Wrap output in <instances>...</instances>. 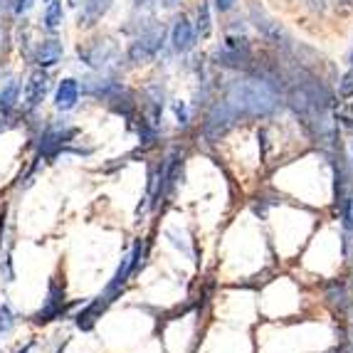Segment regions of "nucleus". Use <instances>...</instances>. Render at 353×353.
Instances as JSON below:
<instances>
[{"instance_id": "12", "label": "nucleus", "mask_w": 353, "mask_h": 353, "mask_svg": "<svg viewBox=\"0 0 353 353\" xmlns=\"http://www.w3.org/2000/svg\"><path fill=\"white\" fill-rule=\"evenodd\" d=\"M62 54H65V48H62V42L54 40V37H50V40L40 42L37 45V52H35V62L40 70H50V67H54L62 59Z\"/></svg>"}, {"instance_id": "25", "label": "nucleus", "mask_w": 353, "mask_h": 353, "mask_svg": "<svg viewBox=\"0 0 353 353\" xmlns=\"http://www.w3.org/2000/svg\"><path fill=\"white\" fill-rule=\"evenodd\" d=\"M3 235H6V210H0V250H3Z\"/></svg>"}, {"instance_id": "2", "label": "nucleus", "mask_w": 353, "mask_h": 353, "mask_svg": "<svg viewBox=\"0 0 353 353\" xmlns=\"http://www.w3.org/2000/svg\"><path fill=\"white\" fill-rule=\"evenodd\" d=\"M77 129L74 126H67L65 121L59 124H48L37 136V156L40 159H57L59 153H65V148L74 141Z\"/></svg>"}, {"instance_id": "27", "label": "nucleus", "mask_w": 353, "mask_h": 353, "mask_svg": "<svg viewBox=\"0 0 353 353\" xmlns=\"http://www.w3.org/2000/svg\"><path fill=\"white\" fill-rule=\"evenodd\" d=\"M32 346H35V341H28L23 348H18V351H15V353H30V351H32Z\"/></svg>"}, {"instance_id": "16", "label": "nucleus", "mask_w": 353, "mask_h": 353, "mask_svg": "<svg viewBox=\"0 0 353 353\" xmlns=\"http://www.w3.org/2000/svg\"><path fill=\"white\" fill-rule=\"evenodd\" d=\"M62 25V0H50V6L45 8V28L57 30Z\"/></svg>"}, {"instance_id": "31", "label": "nucleus", "mask_w": 353, "mask_h": 353, "mask_svg": "<svg viewBox=\"0 0 353 353\" xmlns=\"http://www.w3.org/2000/svg\"><path fill=\"white\" fill-rule=\"evenodd\" d=\"M343 6H353V0H341Z\"/></svg>"}, {"instance_id": "23", "label": "nucleus", "mask_w": 353, "mask_h": 353, "mask_svg": "<svg viewBox=\"0 0 353 353\" xmlns=\"http://www.w3.org/2000/svg\"><path fill=\"white\" fill-rule=\"evenodd\" d=\"M30 6H32V0H15V6H12V10L18 12V15H23L25 10H30Z\"/></svg>"}, {"instance_id": "1", "label": "nucleus", "mask_w": 353, "mask_h": 353, "mask_svg": "<svg viewBox=\"0 0 353 353\" xmlns=\"http://www.w3.org/2000/svg\"><path fill=\"white\" fill-rule=\"evenodd\" d=\"M225 104L235 112L237 119H265L282 106V97L277 84L267 77H242L230 82Z\"/></svg>"}, {"instance_id": "14", "label": "nucleus", "mask_w": 353, "mask_h": 353, "mask_svg": "<svg viewBox=\"0 0 353 353\" xmlns=\"http://www.w3.org/2000/svg\"><path fill=\"white\" fill-rule=\"evenodd\" d=\"M20 101V84L18 79H8L0 89V112L3 114H12L15 112V106Z\"/></svg>"}, {"instance_id": "24", "label": "nucleus", "mask_w": 353, "mask_h": 353, "mask_svg": "<svg viewBox=\"0 0 353 353\" xmlns=\"http://www.w3.org/2000/svg\"><path fill=\"white\" fill-rule=\"evenodd\" d=\"M232 6H235V0H215V8H218L220 12L232 10Z\"/></svg>"}, {"instance_id": "7", "label": "nucleus", "mask_w": 353, "mask_h": 353, "mask_svg": "<svg viewBox=\"0 0 353 353\" xmlns=\"http://www.w3.org/2000/svg\"><path fill=\"white\" fill-rule=\"evenodd\" d=\"M161 48H163V28H148L146 32H141L131 42L129 59L136 65H141V62H148V59L156 57L161 52Z\"/></svg>"}, {"instance_id": "6", "label": "nucleus", "mask_w": 353, "mask_h": 353, "mask_svg": "<svg viewBox=\"0 0 353 353\" xmlns=\"http://www.w3.org/2000/svg\"><path fill=\"white\" fill-rule=\"evenodd\" d=\"M237 121H240V119L235 117V112H232L223 99L212 106L210 112H208L205 124H203V134H205V139H210V141H218L220 136L228 134Z\"/></svg>"}, {"instance_id": "4", "label": "nucleus", "mask_w": 353, "mask_h": 353, "mask_svg": "<svg viewBox=\"0 0 353 353\" xmlns=\"http://www.w3.org/2000/svg\"><path fill=\"white\" fill-rule=\"evenodd\" d=\"M334 205L341 208L353 198V165L348 163L346 153L341 148H334Z\"/></svg>"}, {"instance_id": "17", "label": "nucleus", "mask_w": 353, "mask_h": 353, "mask_svg": "<svg viewBox=\"0 0 353 353\" xmlns=\"http://www.w3.org/2000/svg\"><path fill=\"white\" fill-rule=\"evenodd\" d=\"M12 329H15V312L10 309V304H0V339Z\"/></svg>"}, {"instance_id": "30", "label": "nucleus", "mask_w": 353, "mask_h": 353, "mask_svg": "<svg viewBox=\"0 0 353 353\" xmlns=\"http://www.w3.org/2000/svg\"><path fill=\"white\" fill-rule=\"evenodd\" d=\"M67 3H70V6H79V0H67Z\"/></svg>"}, {"instance_id": "18", "label": "nucleus", "mask_w": 353, "mask_h": 353, "mask_svg": "<svg viewBox=\"0 0 353 353\" xmlns=\"http://www.w3.org/2000/svg\"><path fill=\"white\" fill-rule=\"evenodd\" d=\"M143 257H146V242L139 237V240L134 242V248H131L129 252V259H131V270H134V274L139 272V267L143 265Z\"/></svg>"}, {"instance_id": "3", "label": "nucleus", "mask_w": 353, "mask_h": 353, "mask_svg": "<svg viewBox=\"0 0 353 353\" xmlns=\"http://www.w3.org/2000/svg\"><path fill=\"white\" fill-rule=\"evenodd\" d=\"M119 48L112 40H94L87 48H79V59L97 72H112L119 65Z\"/></svg>"}, {"instance_id": "9", "label": "nucleus", "mask_w": 353, "mask_h": 353, "mask_svg": "<svg viewBox=\"0 0 353 353\" xmlns=\"http://www.w3.org/2000/svg\"><path fill=\"white\" fill-rule=\"evenodd\" d=\"M252 20H254V28H257L270 42H274V45H279V48H284V50L292 48V40H289V35L284 32V28L277 20H272L262 8L252 6Z\"/></svg>"}, {"instance_id": "32", "label": "nucleus", "mask_w": 353, "mask_h": 353, "mask_svg": "<svg viewBox=\"0 0 353 353\" xmlns=\"http://www.w3.org/2000/svg\"><path fill=\"white\" fill-rule=\"evenodd\" d=\"M351 153H353V141H351Z\"/></svg>"}, {"instance_id": "11", "label": "nucleus", "mask_w": 353, "mask_h": 353, "mask_svg": "<svg viewBox=\"0 0 353 353\" xmlns=\"http://www.w3.org/2000/svg\"><path fill=\"white\" fill-rule=\"evenodd\" d=\"M193 45H195V28L190 25V20L185 15H181L171 30V48L183 54L188 52Z\"/></svg>"}, {"instance_id": "13", "label": "nucleus", "mask_w": 353, "mask_h": 353, "mask_svg": "<svg viewBox=\"0 0 353 353\" xmlns=\"http://www.w3.org/2000/svg\"><path fill=\"white\" fill-rule=\"evenodd\" d=\"M326 301H329L331 306H334V312L339 314V316H346L348 309H351V294H348L346 284L339 279V282H331L329 287H326Z\"/></svg>"}, {"instance_id": "28", "label": "nucleus", "mask_w": 353, "mask_h": 353, "mask_svg": "<svg viewBox=\"0 0 353 353\" xmlns=\"http://www.w3.org/2000/svg\"><path fill=\"white\" fill-rule=\"evenodd\" d=\"M6 40H8V35H6V30L0 28V48H3V45H6Z\"/></svg>"}, {"instance_id": "5", "label": "nucleus", "mask_w": 353, "mask_h": 353, "mask_svg": "<svg viewBox=\"0 0 353 353\" xmlns=\"http://www.w3.org/2000/svg\"><path fill=\"white\" fill-rule=\"evenodd\" d=\"M67 314V299H65V284L57 279H50L48 284V301L40 312L32 314V324H50L54 319H62Z\"/></svg>"}, {"instance_id": "10", "label": "nucleus", "mask_w": 353, "mask_h": 353, "mask_svg": "<svg viewBox=\"0 0 353 353\" xmlns=\"http://www.w3.org/2000/svg\"><path fill=\"white\" fill-rule=\"evenodd\" d=\"M79 97H82V89H79V82L67 77L57 84L54 89V109L57 112H72L77 104H79Z\"/></svg>"}, {"instance_id": "29", "label": "nucleus", "mask_w": 353, "mask_h": 353, "mask_svg": "<svg viewBox=\"0 0 353 353\" xmlns=\"http://www.w3.org/2000/svg\"><path fill=\"white\" fill-rule=\"evenodd\" d=\"M348 67L353 70V50H351V54H348Z\"/></svg>"}, {"instance_id": "19", "label": "nucleus", "mask_w": 353, "mask_h": 353, "mask_svg": "<svg viewBox=\"0 0 353 353\" xmlns=\"http://www.w3.org/2000/svg\"><path fill=\"white\" fill-rule=\"evenodd\" d=\"M171 109H173V117H176V124L181 126V129H185V126H188V121H190L188 104H185V101H173Z\"/></svg>"}, {"instance_id": "20", "label": "nucleus", "mask_w": 353, "mask_h": 353, "mask_svg": "<svg viewBox=\"0 0 353 353\" xmlns=\"http://www.w3.org/2000/svg\"><path fill=\"white\" fill-rule=\"evenodd\" d=\"M165 237L171 240V245L173 248H178L183 254H190V245H188V240L181 235V230H176V228H168L165 230Z\"/></svg>"}, {"instance_id": "22", "label": "nucleus", "mask_w": 353, "mask_h": 353, "mask_svg": "<svg viewBox=\"0 0 353 353\" xmlns=\"http://www.w3.org/2000/svg\"><path fill=\"white\" fill-rule=\"evenodd\" d=\"M339 94L343 99H353V70H348L346 74L341 77V82H339Z\"/></svg>"}, {"instance_id": "8", "label": "nucleus", "mask_w": 353, "mask_h": 353, "mask_svg": "<svg viewBox=\"0 0 353 353\" xmlns=\"http://www.w3.org/2000/svg\"><path fill=\"white\" fill-rule=\"evenodd\" d=\"M50 89V77L45 70H35L32 74L28 77V82H25V92H23V106L25 112L32 114L37 106L42 104L45 94H48Z\"/></svg>"}, {"instance_id": "21", "label": "nucleus", "mask_w": 353, "mask_h": 353, "mask_svg": "<svg viewBox=\"0 0 353 353\" xmlns=\"http://www.w3.org/2000/svg\"><path fill=\"white\" fill-rule=\"evenodd\" d=\"M208 32H210V12H208L205 3H203L201 10H198V35L208 37Z\"/></svg>"}, {"instance_id": "15", "label": "nucleus", "mask_w": 353, "mask_h": 353, "mask_svg": "<svg viewBox=\"0 0 353 353\" xmlns=\"http://www.w3.org/2000/svg\"><path fill=\"white\" fill-rule=\"evenodd\" d=\"M109 3H112V0H87L84 12L79 15V25H94V20H99L106 12Z\"/></svg>"}, {"instance_id": "26", "label": "nucleus", "mask_w": 353, "mask_h": 353, "mask_svg": "<svg viewBox=\"0 0 353 353\" xmlns=\"http://www.w3.org/2000/svg\"><path fill=\"white\" fill-rule=\"evenodd\" d=\"M309 3V8H314V10H324L326 0H306Z\"/></svg>"}]
</instances>
